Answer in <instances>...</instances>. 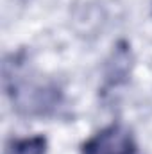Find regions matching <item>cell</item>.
<instances>
[{"label":"cell","instance_id":"3957f363","mask_svg":"<svg viewBox=\"0 0 152 154\" xmlns=\"http://www.w3.org/2000/svg\"><path fill=\"white\" fill-rule=\"evenodd\" d=\"M45 152H47V140L43 136L13 140L5 147V154H45Z\"/></svg>","mask_w":152,"mask_h":154},{"label":"cell","instance_id":"7a4b0ae2","mask_svg":"<svg viewBox=\"0 0 152 154\" xmlns=\"http://www.w3.org/2000/svg\"><path fill=\"white\" fill-rule=\"evenodd\" d=\"M134 149L131 131L120 124H113L91 136L82 145L81 154H134Z\"/></svg>","mask_w":152,"mask_h":154},{"label":"cell","instance_id":"6da1fadb","mask_svg":"<svg viewBox=\"0 0 152 154\" xmlns=\"http://www.w3.org/2000/svg\"><path fill=\"white\" fill-rule=\"evenodd\" d=\"M5 90L13 106L27 116L52 115L61 104V91L54 82L39 81L20 72V68L5 63Z\"/></svg>","mask_w":152,"mask_h":154}]
</instances>
